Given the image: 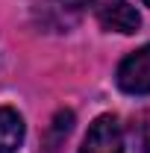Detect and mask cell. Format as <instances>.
Returning a JSON list of instances; mask_svg holds the SVG:
<instances>
[{"mask_svg":"<svg viewBox=\"0 0 150 153\" xmlns=\"http://www.w3.org/2000/svg\"><path fill=\"white\" fill-rule=\"evenodd\" d=\"M24 141V118L9 106H0V153H18Z\"/></svg>","mask_w":150,"mask_h":153,"instance_id":"4","label":"cell"},{"mask_svg":"<svg viewBox=\"0 0 150 153\" xmlns=\"http://www.w3.org/2000/svg\"><path fill=\"white\" fill-rule=\"evenodd\" d=\"M79 153H124V130L115 115H100L88 127Z\"/></svg>","mask_w":150,"mask_h":153,"instance_id":"2","label":"cell"},{"mask_svg":"<svg viewBox=\"0 0 150 153\" xmlns=\"http://www.w3.org/2000/svg\"><path fill=\"white\" fill-rule=\"evenodd\" d=\"M141 3H144V6H150V0H141Z\"/></svg>","mask_w":150,"mask_h":153,"instance_id":"7","label":"cell"},{"mask_svg":"<svg viewBox=\"0 0 150 153\" xmlns=\"http://www.w3.org/2000/svg\"><path fill=\"white\" fill-rule=\"evenodd\" d=\"M97 21L103 24V30H112V33H124V36H130L138 30V12H135V6H130L127 0H103L97 9Z\"/></svg>","mask_w":150,"mask_h":153,"instance_id":"3","label":"cell"},{"mask_svg":"<svg viewBox=\"0 0 150 153\" xmlns=\"http://www.w3.org/2000/svg\"><path fill=\"white\" fill-rule=\"evenodd\" d=\"M118 88L127 94H150V44L135 50L118 65Z\"/></svg>","mask_w":150,"mask_h":153,"instance_id":"1","label":"cell"},{"mask_svg":"<svg viewBox=\"0 0 150 153\" xmlns=\"http://www.w3.org/2000/svg\"><path fill=\"white\" fill-rule=\"evenodd\" d=\"M71 130H74V112H68V109L56 112L44 133V144H41L44 153H59V147H65V138L71 135Z\"/></svg>","mask_w":150,"mask_h":153,"instance_id":"5","label":"cell"},{"mask_svg":"<svg viewBox=\"0 0 150 153\" xmlns=\"http://www.w3.org/2000/svg\"><path fill=\"white\" fill-rule=\"evenodd\" d=\"M132 138H135V147L141 153H150V112L138 118V124L132 127Z\"/></svg>","mask_w":150,"mask_h":153,"instance_id":"6","label":"cell"}]
</instances>
